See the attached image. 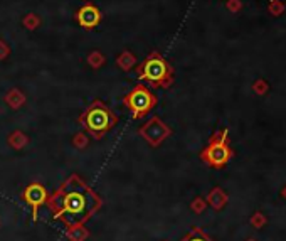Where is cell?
I'll list each match as a JSON object with an SVG mask.
<instances>
[{
	"instance_id": "6da1fadb",
	"label": "cell",
	"mask_w": 286,
	"mask_h": 241,
	"mask_svg": "<svg viewBox=\"0 0 286 241\" xmlns=\"http://www.w3.org/2000/svg\"><path fill=\"white\" fill-rule=\"evenodd\" d=\"M46 206L52 219L74 226L88 223L103 207V199L81 175L71 174L54 193L49 194Z\"/></svg>"
},
{
	"instance_id": "7a4b0ae2",
	"label": "cell",
	"mask_w": 286,
	"mask_h": 241,
	"mask_svg": "<svg viewBox=\"0 0 286 241\" xmlns=\"http://www.w3.org/2000/svg\"><path fill=\"white\" fill-rule=\"evenodd\" d=\"M79 123L93 138L101 140L109 130L118 125V115L105 103L103 100H95L77 118Z\"/></svg>"
},
{
	"instance_id": "3957f363",
	"label": "cell",
	"mask_w": 286,
	"mask_h": 241,
	"mask_svg": "<svg viewBox=\"0 0 286 241\" xmlns=\"http://www.w3.org/2000/svg\"><path fill=\"white\" fill-rule=\"evenodd\" d=\"M137 75L150 89H169L174 84V68L158 51H152L140 66H137Z\"/></svg>"
},
{
	"instance_id": "277c9868",
	"label": "cell",
	"mask_w": 286,
	"mask_h": 241,
	"mask_svg": "<svg viewBox=\"0 0 286 241\" xmlns=\"http://www.w3.org/2000/svg\"><path fill=\"white\" fill-rule=\"evenodd\" d=\"M234 150L229 145V137H227V128H219L214 135L211 137L209 144L206 149L200 152V161L206 162L209 167L214 169H222L227 165V162L232 159Z\"/></svg>"
},
{
	"instance_id": "5b68a950",
	"label": "cell",
	"mask_w": 286,
	"mask_h": 241,
	"mask_svg": "<svg viewBox=\"0 0 286 241\" xmlns=\"http://www.w3.org/2000/svg\"><path fill=\"white\" fill-rule=\"evenodd\" d=\"M123 105L130 110L133 120H142L158 105V96L146 84L138 83L123 96Z\"/></svg>"
},
{
	"instance_id": "8992f818",
	"label": "cell",
	"mask_w": 286,
	"mask_h": 241,
	"mask_svg": "<svg viewBox=\"0 0 286 241\" xmlns=\"http://www.w3.org/2000/svg\"><path fill=\"white\" fill-rule=\"evenodd\" d=\"M138 135L152 147V149H157V147H160L172 135V128L165 121H162L160 117H152L148 121H145L138 128Z\"/></svg>"
},
{
	"instance_id": "52a82bcc",
	"label": "cell",
	"mask_w": 286,
	"mask_h": 241,
	"mask_svg": "<svg viewBox=\"0 0 286 241\" xmlns=\"http://www.w3.org/2000/svg\"><path fill=\"white\" fill-rule=\"evenodd\" d=\"M47 198H49V193H47L46 186L40 182L29 184L26 189L20 193V199L29 206L31 214H32V221L34 223L39 219V209L47 202Z\"/></svg>"
},
{
	"instance_id": "ba28073f",
	"label": "cell",
	"mask_w": 286,
	"mask_h": 241,
	"mask_svg": "<svg viewBox=\"0 0 286 241\" xmlns=\"http://www.w3.org/2000/svg\"><path fill=\"white\" fill-rule=\"evenodd\" d=\"M74 19L84 31H93L101 24L103 14H101L100 7L91 2H88V3H84L83 7L77 9V12L74 14Z\"/></svg>"
},
{
	"instance_id": "9c48e42d",
	"label": "cell",
	"mask_w": 286,
	"mask_h": 241,
	"mask_svg": "<svg viewBox=\"0 0 286 241\" xmlns=\"http://www.w3.org/2000/svg\"><path fill=\"white\" fill-rule=\"evenodd\" d=\"M3 101H5V105L9 106L12 110H20L24 105H26L27 98L24 95L22 91H20L19 88H12L7 91V95L3 96Z\"/></svg>"
},
{
	"instance_id": "30bf717a",
	"label": "cell",
	"mask_w": 286,
	"mask_h": 241,
	"mask_svg": "<svg viewBox=\"0 0 286 241\" xmlns=\"http://www.w3.org/2000/svg\"><path fill=\"white\" fill-rule=\"evenodd\" d=\"M206 201H207V204H211L214 209H222V207L226 206V202H227V194L224 193L220 187H214V189L207 194Z\"/></svg>"
},
{
	"instance_id": "8fae6325",
	"label": "cell",
	"mask_w": 286,
	"mask_h": 241,
	"mask_svg": "<svg viewBox=\"0 0 286 241\" xmlns=\"http://www.w3.org/2000/svg\"><path fill=\"white\" fill-rule=\"evenodd\" d=\"M29 142H31V138L29 135L22 132V130H15V132H12L9 137H7V144L9 147H12L14 150H22L24 147L29 145Z\"/></svg>"
},
{
	"instance_id": "7c38bea8",
	"label": "cell",
	"mask_w": 286,
	"mask_h": 241,
	"mask_svg": "<svg viewBox=\"0 0 286 241\" xmlns=\"http://www.w3.org/2000/svg\"><path fill=\"white\" fill-rule=\"evenodd\" d=\"M116 66L120 68L121 71H132V69L137 66V56H135L132 51L120 52L116 58Z\"/></svg>"
},
{
	"instance_id": "4fadbf2b",
	"label": "cell",
	"mask_w": 286,
	"mask_h": 241,
	"mask_svg": "<svg viewBox=\"0 0 286 241\" xmlns=\"http://www.w3.org/2000/svg\"><path fill=\"white\" fill-rule=\"evenodd\" d=\"M66 238L69 241H86L89 238V230H86L84 224H74V226H68Z\"/></svg>"
},
{
	"instance_id": "5bb4252c",
	"label": "cell",
	"mask_w": 286,
	"mask_h": 241,
	"mask_svg": "<svg viewBox=\"0 0 286 241\" xmlns=\"http://www.w3.org/2000/svg\"><path fill=\"white\" fill-rule=\"evenodd\" d=\"M86 63L89 64V68L100 69V68H103V64L106 63V59H105V56H103V52H101V51H91L88 54V58H86Z\"/></svg>"
},
{
	"instance_id": "9a60e30c",
	"label": "cell",
	"mask_w": 286,
	"mask_h": 241,
	"mask_svg": "<svg viewBox=\"0 0 286 241\" xmlns=\"http://www.w3.org/2000/svg\"><path fill=\"white\" fill-rule=\"evenodd\" d=\"M71 144H72V147H74V149H77V150H84L86 147L89 145V137H88V133H86V132H77V133H74V137H72Z\"/></svg>"
},
{
	"instance_id": "2e32d148",
	"label": "cell",
	"mask_w": 286,
	"mask_h": 241,
	"mask_svg": "<svg viewBox=\"0 0 286 241\" xmlns=\"http://www.w3.org/2000/svg\"><path fill=\"white\" fill-rule=\"evenodd\" d=\"M286 10V3L283 0H271L268 5V12L273 15V17H280V15H283Z\"/></svg>"
},
{
	"instance_id": "e0dca14e",
	"label": "cell",
	"mask_w": 286,
	"mask_h": 241,
	"mask_svg": "<svg viewBox=\"0 0 286 241\" xmlns=\"http://www.w3.org/2000/svg\"><path fill=\"white\" fill-rule=\"evenodd\" d=\"M22 24H24V27H26V29L36 31L40 26V17H39L37 14H34V12H31V14H27L26 17L22 19Z\"/></svg>"
},
{
	"instance_id": "ac0fdd59",
	"label": "cell",
	"mask_w": 286,
	"mask_h": 241,
	"mask_svg": "<svg viewBox=\"0 0 286 241\" xmlns=\"http://www.w3.org/2000/svg\"><path fill=\"white\" fill-rule=\"evenodd\" d=\"M182 241H212V240L207 235H204L199 228H192V231Z\"/></svg>"
},
{
	"instance_id": "d6986e66",
	"label": "cell",
	"mask_w": 286,
	"mask_h": 241,
	"mask_svg": "<svg viewBox=\"0 0 286 241\" xmlns=\"http://www.w3.org/2000/svg\"><path fill=\"white\" fill-rule=\"evenodd\" d=\"M252 91L256 93V95H259V96H263V95H266V93L269 91V84H268V81L266 80H256L254 83H252Z\"/></svg>"
},
{
	"instance_id": "ffe728a7",
	"label": "cell",
	"mask_w": 286,
	"mask_h": 241,
	"mask_svg": "<svg viewBox=\"0 0 286 241\" xmlns=\"http://www.w3.org/2000/svg\"><path fill=\"white\" fill-rule=\"evenodd\" d=\"M207 206V201H204L202 198H195L194 201L190 202V209L194 212H197V214H200V212H204V209H206Z\"/></svg>"
},
{
	"instance_id": "44dd1931",
	"label": "cell",
	"mask_w": 286,
	"mask_h": 241,
	"mask_svg": "<svg viewBox=\"0 0 286 241\" xmlns=\"http://www.w3.org/2000/svg\"><path fill=\"white\" fill-rule=\"evenodd\" d=\"M226 9L231 12V14H238V12L243 9V2H241V0H226Z\"/></svg>"
},
{
	"instance_id": "7402d4cb",
	"label": "cell",
	"mask_w": 286,
	"mask_h": 241,
	"mask_svg": "<svg viewBox=\"0 0 286 241\" xmlns=\"http://www.w3.org/2000/svg\"><path fill=\"white\" fill-rule=\"evenodd\" d=\"M9 54H10V47H9V44H7L5 40H2V39H0V61L7 59V58H9Z\"/></svg>"
},
{
	"instance_id": "603a6c76",
	"label": "cell",
	"mask_w": 286,
	"mask_h": 241,
	"mask_svg": "<svg viewBox=\"0 0 286 241\" xmlns=\"http://www.w3.org/2000/svg\"><path fill=\"white\" fill-rule=\"evenodd\" d=\"M263 218H264V216L257 212L254 218H252V224H254V226H261V224H263Z\"/></svg>"
},
{
	"instance_id": "cb8c5ba5",
	"label": "cell",
	"mask_w": 286,
	"mask_h": 241,
	"mask_svg": "<svg viewBox=\"0 0 286 241\" xmlns=\"http://www.w3.org/2000/svg\"><path fill=\"white\" fill-rule=\"evenodd\" d=\"M283 196H285V198H286V187H285V189H283Z\"/></svg>"
}]
</instances>
